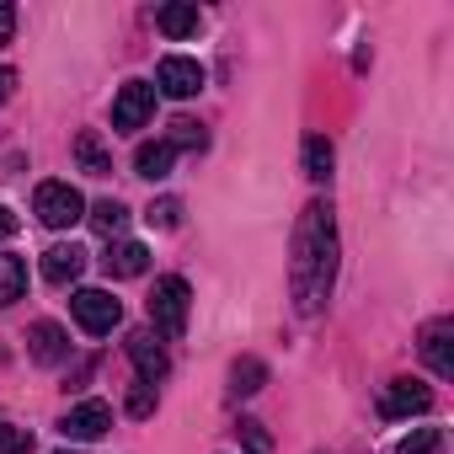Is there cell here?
<instances>
[{
  "instance_id": "4fadbf2b",
  "label": "cell",
  "mask_w": 454,
  "mask_h": 454,
  "mask_svg": "<svg viewBox=\"0 0 454 454\" xmlns=\"http://www.w3.org/2000/svg\"><path fill=\"white\" fill-rule=\"evenodd\" d=\"M155 27L166 33V38H198V27H203V17H198V6H182V0H171V6H160L155 12Z\"/></svg>"
},
{
  "instance_id": "484cf974",
  "label": "cell",
  "mask_w": 454,
  "mask_h": 454,
  "mask_svg": "<svg viewBox=\"0 0 454 454\" xmlns=\"http://www.w3.org/2000/svg\"><path fill=\"white\" fill-rule=\"evenodd\" d=\"M155 411V385H134V395H129V417H150Z\"/></svg>"
},
{
  "instance_id": "3957f363",
  "label": "cell",
  "mask_w": 454,
  "mask_h": 454,
  "mask_svg": "<svg viewBox=\"0 0 454 454\" xmlns=\"http://www.w3.org/2000/svg\"><path fill=\"white\" fill-rule=\"evenodd\" d=\"M187 278H160L155 294H150V326L160 337H182L187 332Z\"/></svg>"
},
{
  "instance_id": "4316f807",
  "label": "cell",
  "mask_w": 454,
  "mask_h": 454,
  "mask_svg": "<svg viewBox=\"0 0 454 454\" xmlns=\"http://www.w3.org/2000/svg\"><path fill=\"white\" fill-rule=\"evenodd\" d=\"M12 33H17V6H6V0H0V49L12 43Z\"/></svg>"
},
{
  "instance_id": "7a4b0ae2",
  "label": "cell",
  "mask_w": 454,
  "mask_h": 454,
  "mask_svg": "<svg viewBox=\"0 0 454 454\" xmlns=\"http://www.w3.org/2000/svg\"><path fill=\"white\" fill-rule=\"evenodd\" d=\"M33 214L49 224V231H70V224L86 219V198H81L70 182H38V192H33Z\"/></svg>"
},
{
  "instance_id": "277c9868",
  "label": "cell",
  "mask_w": 454,
  "mask_h": 454,
  "mask_svg": "<svg viewBox=\"0 0 454 454\" xmlns=\"http://www.w3.org/2000/svg\"><path fill=\"white\" fill-rule=\"evenodd\" d=\"M70 310H75L81 332H91V337H107L123 321V300H113V289H75Z\"/></svg>"
},
{
  "instance_id": "8992f818",
  "label": "cell",
  "mask_w": 454,
  "mask_h": 454,
  "mask_svg": "<svg viewBox=\"0 0 454 454\" xmlns=\"http://www.w3.org/2000/svg\"><path fill=\"white\" fill-rule=\"evenodd\" d=\"M155 86H160L166 97L187 102V97H198V91H203V65H198V59H187V54H166V59H160V70H155Z\"/></svg>"
},
{
  "instance_id": "cb8c5ba5",
  "label": "cell",
  "mask_w": 454,
  "mask_h": 454,
  "mask_svg": "<svg viewBox=\"0 0 454 454\" xmlns=\"http://www.w3.org/2000/svg\"><path fill=\"white\" fill-rule=\"evenodd\" d=\"M145 219L160 224V231H176V224H182V203H176V198H155V203L145 208Z\"/></svg>"
},
{
  "instance_id": "7402d4cb",
  "label": "cell",
  "mask_w": 454,
  "mask_h": 454,
  "mask_svg": "<svg viewBox=\"0 0 454 454\" xmlns=\"http://www.w3.org/2000/svg\"><path fill=\"white\" fill-rule=\"evenodd\" d=\"M203 145H208V134H203L192 118H176V123H171V150H203Z\"/></svg>"
},
{
  "instance_id": "6da1fadb",
  "label": "cell",
  "mask_w": 454,
  "mask_h": 454,
  "mask_svg": "<svg viewBox=\"0 0 454 454\" xmlns=\"http://www.w3.org/2000/svg\"><path fill=\"white\" fill-rule=\"evenodd\" d=\"M337 284V214L332 203H305L294 224V257H289V294L300 316H316Z\"/></svg>"
},
{
  "instance_id": "d4e9b609",
  "label": "cell",
  "mask_w": 454,
  "mask_h": 454,
  "mask_svg": "<svg viewBox=\"0 0 454 454\" xmlns=\"http://www.w3.org/2000/svg\"><path fill=\"white\" fill-rule=\"evenodd\" d=\"M27 449H33V433L0 417V454H27Z\"/></svg>"
},
{
  "instance_id": "ffe728a7",
  "label": "cell",
  "mask_w": 454,
  "mask_h": 454,
  "mask_svg": "<svg viewBox=\"0 0 454 454\" xmlns=\"http://www.w3.org/2000/svg\"><path fill=\"white\" fill-rule=\"evenodd\" d=\"M91 224H97V236H118L129 224V208L118 198H102V203H91Z\"/></svg>"
},
{
  "instance_id": "f1b7e54d",
  "label": "cell",
  "mask_w": 454,
  "mask_h": 454,
  "mask_svg": "<svg viewBox=\"0 0 454 454\" xmlns=\"http://www.w3.org/2000/svg\"><path fill=\"white\" fill-rule=\"evenodd\" d=\"M17 91V70H6V65H0V102H6Z\"/></svg>"
},
{
  "instance_id": "5bb4252c",
  "label": "cell",
  "mask_w": 454,
  "mask_h": 454,
  "mask_svg": "<svg viewBox=\"0 0 454 454\" xmlns=\"http://www.w3.org/2000/svg\"><path fill=\"white\" fill-rule=\"evenodd\" d=\"M171 160H176L171 139H155V145H139V150H134V171H139V176H150V182L171 176Z\"/></svg>"
},
{
  "instance_id": "f546056e",
  "label": "cell",
  "mask_w": 454,
  "mask_h": 454,
  "mask_svg": "<svg viewBox=\"0 0 454 454\" xmlns=\"http://www.w3.org/2000/svg\"><path fill=\"white\" fill-rule=\"evenodd\" d=\"M59 454H75V449H59Z\"/></svg>"
},
{
  "instance_id": "52a82bcc",
  "label": "cell",
  "mask_w": 454,
  "mask_h": 454,
  "mask_svg": "<svg viewBox=\"0 0 454 454\" xmlns=\"http://www.w3.org/2000/svg\"><path fill=\"white\" fill-rule=\"evenodd\" d=\"M107 427H113V406H107V401H81V406H70L65 422H59V433L75 438V443H91V438H102Z\"/></svg>"
},
{
  "instance_id": "30bf717a",
  "label": "cell",
  "mask_w": 454,
  "mask_h": 454,
  "mask_svg": "<svg viewBox=\"0 0 454 454\" xmlns=\"http://www.w3.org/2000/svg\"><path fill=\"white\" fill-rule=\"evenodd\" d=\"M129 358H134V369H139L145 385L166 380V369H171V358H166V348L155 342V332H129Z\"/></svg>"
},
{
  "instance_id": "d6986e66",
  "label": "cell",
  "mask_w": 454,
  "mask_h": 454,
  "mask_svg": "<svg viewBox=\"0 0 454 454\" xmlns=\"http://www.w3.org/2000/svg\"><path fill=\"white\" fill-rule=\"evenodd\" d=\"M268 385V364L262 358H236V369H231V390L236 395H257Z\"/></svg>"
},
{
  "instance_id": "5b68a950",
  "label": "cell",
  "mask_w": 454,
  "mask_h": 454,
  "mask_svg": "<svg viewBox=\"0 0 454 454\" xmlns=\"http://www.w3.org/2000/svg\"><path fill=\"white\" fill-rule=\"evenodd\" d=\"M155 118V86L150 81H123L113 97V134H134Z\"/></svg>"
},
{
  "instance_id": "9c48e42d",
  "label": "cell",
  "mask_w": 454,
  "mask_h": 454,
  "mask_svg": "<svg viewBox=\"0 0 454 454\" xmlns=\"http://www.w3.org/2000/svg\"><path fill=\"white\" fill-rule=\"evenodd\" d=\"M422 358L438 380H454V321H433L422 326Z\"/></svg>"
},
{
  "instance_id": "e0dca14e",
  "label": "cell",
  "mask_w": 454,
  "mask_h": 454,
  "mask_svg": "<svg viewBox=\"0 0 454 454\" xmlns=\"http://www.w3.org/2000/svg\"><path fill=\"white\" fill-rule=\"evenodd\" d=\"M22 289H27V262H22V257H12V252H0V310L17 305V300H22Z\"/></svg>"
},
{
  "instance_id": "2e32d148",
  "label": "cell",
  "mask_w": 454,
  "mask_h": 454,
  "mask_svg": "<svg viewBox=\"0 0 454 454\" xmlns=\"http://www.w3.org/2000/svg\"><path fill=\"white\" fill-rule=\"evenodd\" d=\"M75 160H81V171L86 176H107L113 171V155H107V145H102V134H75Z\"/></svg>"
},
{
  "instance_id": "ac0fdd59",
  "label": "cell",
  "mask_w": 454,
  "mask_h": 454,
  "mask_svg": "<svg viewBox=\"0 0 454 454\" xmlns=\"http://www.w3.org/2000/svg\"><path fill=\"white\" fill-rule=\"evenodd\" d=\"M332 160H337L332 139H326V134H310V139H305V176H310V182H332Z\"/></svg>"
},
{
  "instance_id": "603a6c76",
  "label": "cell",
  "mask_w": 454,
  "mask_h": 454,
  "mask_svg": "<svg viewBox=\"0 0 454 454\" xmlns=\"http://www.w3.org/2000/svg\"><path fill=\"white\" fill-rule=\"evenodd\" d=\"M236 433H241V443H247V454H273V438H268V427H262V422H252V417H241V422H236Z\"/></svg>"
},
{
  "instance_id": "9a60e30c",
  "label": "cell",
  "mask_w": 454,
  "mask_h": 454,
  "mask_svg": "<svg viewBox=\"0 0 454 454\" xmlns=\"http://www.w3.org/2000/svg\"><path fill=\"white\" fill-rule=\"evenodd\" d=\"M102 262H107V273H113V278H139V273L150 268V252H145L139 241H118Z\"/></svg>"
},
{
  "instance_id": "83f0119b",
  "label": "cell",
  "mask_w": 454,
  "mask_h": 454,
  "mask_svg": "<svg viewBox=\"0 0 454 454\" xmlns=\"http://www.w3.org/2000/svg\"><path fill=\"white\" fill-rule=\"evenodd\" d=\"M17 231H22V219H17V214H12L6 203H0V241H12Z\"/></svg>"
},
{
  "instance_id": "8fae6325",
  "label": "cell",
  "mask_w": 454,
  "mask_h": 454,
  "mask_svg": "<svg viewBox=\"0 0 454 454\" xmlns=\"http://www.w3.org/2000/svg\"><path fill=\"white\" fill-rule=\"evenodd\" d=\"M27 353H33L38 364H49V369H54V364H65V358H70V332H65L59 321H38V326L27 332Z\"/></svg>"
},
{
  "instance_id": "44dd1931",
  "label": "cell",
  "mask_w": 454,
  "mask_h": 454,
  "mask_svg": "<svg viewBox=\"0 0 454 454\" xmlns=\"http://www.w3.org/2000/svg\"><path fill=\"white\" fill-rule=\"evenodd\" d=\"M395 454H443V433H438V427H411V433L395 443Z\"/></svg>"
},
{
  "instance_id": "7c38bea8",
  "label": "cell",
  "mask_w": 454,
  "mask_h": 454,
  "mask_svg": "<svg viewBox=\"0 0 454 454\" xmlns=\"http://www.w3.org/2000/svg\"><path fill=\"white\" fill-rule=\"evenodd\" d=\"M81 273H86V252H81L75 241H70V247H49V252H43V278H49V284H75Z\"/></svg>"
},
{
  "instance_id": "ba28073f",
  "label": "cell",
  "mask_w": 454,
  "mask_h": 454,
  "mask_svg": "<svg viewBox=\"0 0 454 454\" xmlns=\"http://www.w3.org/2000/svg\"><path fill=\"white\" fill-rule=\"evenodd\" d=\"M433 406V390L422 380H390V390L380 395V417H411V411H427Z\"/></svg>"
}]
</instances>
